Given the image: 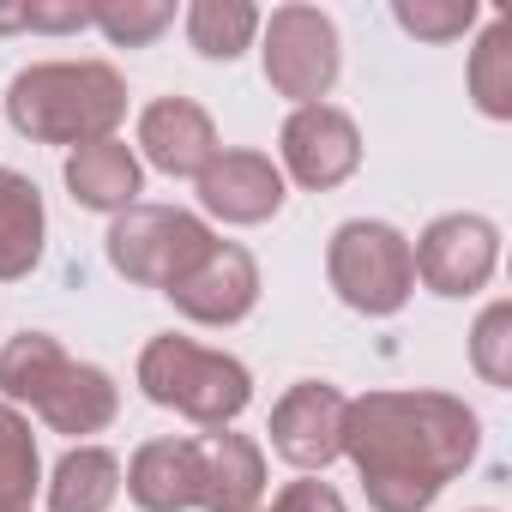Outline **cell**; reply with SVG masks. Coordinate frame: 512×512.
<instances>
[{
    "instance_id": "6da1fadb",
    "label": "cell",
    "mask_w": 512,
    "mask_h": 512,
    "mask_svg": "<svg viewBox=\"0 0 512 512\" xmlns=\"http://www.w3.org/2000/svg\"><path fill=\"white\" fill-rule=\"evenodd\" d=\"M482 422L452 392H362L344 410V458L374 512H428L452 476L470 470Z\"/></svg>"
},
{
    "instance_id": "7a4b0ae2",
    "label": "cell",
    "mask_w": 512,
    "mask_h": 512,
    "mask_svg": "<svg viewBox=\"0 0 512 512\" xmlns=\"http://www.w3.org/2000/svg\"><path fill=\"white\" fill-rule=\"evenodd\" d=\"M127 115V79L109 61H37L7 85V121L37 145H97L115 139Z\"/></svg>"
},
{
    "instance_id": "3957f363",
    "label": "cell",
    "mask_w": 512,
    "mask_h": 512,
    "mask_svg": "<svg viewBox=\"0 0 512 512\" xmlns=\"http://www.w3.org/2000/svg\"><path fill=\"white\" fill-rule=\"evenodd\" d=\"M139 392L199 428H229L253 404V374H247V362H235L223 350L163 332L139 350Z\"/></svg>"
},
{
    "instance_id": "277c9868",
    "label": "cell",
    "mask_w": 512,
    "mask_h": 512,
    "mask_svg": "<svg viewBox=\"0 0 512 512\" xmlns=\"http://www.w3.org/2000/svg\"><path fill=\"white\" fill-rule=\"evenodd\" d=\"M326 278L344 308H356L368 320H392L416 296L410 241L380 217H350V223H338V235L326 247Z\"/></svg>"
},
{
    "instance_id": "5b68a950",
    "label": "cell",
    "mask_w": 512,
    "mask_h": 512,
    "mask_svg": "<svg viewBox=\"0 0 512 512\" xmlns=\"http://www.w3.org/2000/svg\"><path fill=\"white\" fill-rule=\"evenodd\" d=\"M217 235L205 229V217L181 211V205H127L115 211L109 223V266L139 284V290H175L199 260H205V247Z\"/></svg>"
},
{
    "instance_id": "8992f818",
    "label": "cell",
    "mask_w": 512,
    "mask_h": 512,
    "mask_svg": "<svg viewBox=\"0 0 512 512\" xmlns=\"http://www.w3.org/2000/svg\"><path fill=\"white\" fill-rule=\"evenodd\" d=\"M260 61H266V85L278 97H290L296 109L326 103L338 73H344V43L338 25L320 7H278L272 19H260Z\"/></svg>"
},
{
    "instance_id": "52a82bcc",
    "label": "cell",
    "mask_w": 512,
    "mask_h": 512,
    "mask_svg": "<svg viewBox=\"0 0 512 512\" xmlns=\"http://www.w3.org/2000/svg\"><path fill=\"white\" fill-rule=\"evenodd\" d=\"M410 260L434 296H476L500 266V229L476 211H446L416 235Z\"/></svg>"
},
{
    "instance_id": "ba28073f",
    "label": "cell",
    "mask_w": 512,
    "mask_h": 512,
    "mask_svg": "<svg viewBox=\"0 0 512 512\" xmlns=\"http://www.w3.org/2000/svg\"><path fill=\"white\" fill-rule=\"evenodd\" d=\"M278 151H284V175L308 193H332L362 169V133L338 103L290 109V121L278 133Z\"/></svg>"
},
{
    "instance_id": "9c48e42d",
    "label": "cell",
    "mask_w": 512,
    "mask_h": 512,
    "mask_svg": "<svg viewBox=\"0 0 512 512\" xmlns=\"http://www.w3.org/2000/svg\"><path fill=\"white\" fill-rule=\"evenodd\" d=\"M344 410L350 398L326 380H296L278 404H272V452L296 470H326L344 458Z\"/></svg>"
},
{
    "instance_id": "30bf717a",
    "label": "cell",
    "mask_w": 512,
    "mask_h": 512,
    "mask_svg": "<svg viewBox=\"0 0 512 512\" xmlns=\"http://www.w3.org/2000/svg\"><path fill=\"white\" fill-rule=\"evenodd\" d=\"M175 314H187L193 326H241L260 302V266L241 241H211L205 260L169 290Z\"/></svg>"
},
{
    "instance_id": "8fae6325",
    "label": "cell",
    "mask_w": 512,
    "mask_h": 512,
    "mask_svg": "<svg viewBox=\"0 0 512 512\" xmlns=\"http://www.w3.org/2000/svg\"><path fill=\"white\" fill-rule=\"evenodd\" d=\"M199 205L223 223H266L284 211V169L266 151H217L199 169Z\"/></svg>"
},
{
    "instance_id": "7c38bea8",
    "label": "cell",
    "mask_w": 512,
    "mask_h": 512,
    "mask_svg": "<svg viewBox=\"0 0 512 512\" xmlns=\"http://www.w3.org/2000/svg\"><path fill=\"white\" fill-rule=\"evenodd\" d=\"M139 151H145L151 169H163V175H193V181H199V169H205L223 145H217L211 115H205L193 97H157V103H145V115H139Z\"/></svg>"
},
{
    "instance_id": "4fadbf2b",
    "label": "cell",
    "mask_w": 512,
    "mask_h": 512,
    "mask_svg": "<svg viewBox=\"0 0 512 512\" xmlns=\"http://www.w3.org/2000/svg\"><path fill=\"white\" fill-rule=\"evenodd\" d=\"M260 500H266L260 440L211 428L199 440V512H260Z\"/></svg>"
},
{
    "instance_id": "5bb4252c",
    "label": "cell",
    "mask_w": 512,
    "mask_h": 512,
    "mask_svg": "<svg viewBox=\"0 0 512 512\" xmlns=\"http://www.w3.org/2000/svg\"><path fill=\"white\" fill-rule=\"evenodd\" d=\"M121 482L139 512H193L199 506V440H175V434L145 440L133 464L121 470Z\"/></svg>"
},
{
    "instance_id": "9a60e30c",
    "label": "cell",
    "mask_w": 512,
    "mask_h": 512,
    "mask_svg": "<svg viewBox=\"0 0 512 512\" xmlns=\"http://www.w3.org/2000/svg\"><path fill=\"white\" fill-rule=\"evenodd\" d=\"M61 175L85 211H127V205H139V187H145V169L121 139H97V145L67 151Z\"/></svg>"
},
{
    "instance_id": "2e32d148",
    "label": "cell",
    "mask_w": 512,
    "mask_h": 512,
    "mask_svg": "<svg viewBox=\"0 0 512 512\" xmlns=\"http://www.w3.org/2000/svg\"><path fill=\"white\" fill-rule=\"evenodd\" d=\"M121 410V386L97 368V362H67V374L49 386V398L37 404V416L55 434H73L85 446V434H103Z\"/></svg>"
},
{
    "instance_id": "e0dca14e",
    "label": "cell",
    "mask_w": 512,
    "mask_h": 512,
    "mask_svg": "<svg viewBox=\"0 0 512 512\" xmlns=\"http://www.w3.org/2000/svg\"><path fill=\"white\" fill-rule=\"evenodd\" d=\"M43 241H49V211L37 181L19 169H0V284L31 278L43 260Z\"/></svg>"
},
{
    "instance_id": "ac0fdd59",
    "label": "cell",
    "mask_w": 512,
    "mask_h": 512,
    "mask_svg": "<svg viewBox=\"0 0 512 512\" xmlns=\"http://www.w3.org/2000/svg\"><path fill=\"white\" fill-rule=\"evenodd\" d=\"M43 488H49V512H109L121 500V458L85 440L55 464Z\"/></svg>"
},
{
    "instance_id": "d6986e66",
    "label": "cell",
    "mask_w": 512,
    "mask_h": 512,
    "mask_svg": "<svg viewBox=\"0 0 512 512\" xmlns=\"http://www.w3.org/2000/svg\"><path fill=\"white\" fill-rule=\"evenodd\" d=\"M67 350H61V338H49V332H19V338H7V350H0V398H7L13 410L19 404H43L49 398V386L67 374Z\"/></svg>"
},
{
    "instance_id": "ffe728a7",
    "label": "cell",
    "mask_w": 512,
    "mask_h": 512,
    "mask_svg": "<svg viewBox=\"0 0 512 512\" xmlns=\"http://www.w3.org/2000/svg\"><path fill=\"white\" fill-rule=\"evenodd\" d=\"M181 25H187V43L205 61H235L260 37V7H247V0H193Z\"/></svg>"
},
{
    "instance_id": "44dd1931",
    "label": "cell",
    "mask_w": 512,
    "mask_h": 512,
    "mask_svg": "<svg viewBox=\"0 0 512 512\" xmlns=\"http://www.w3.org/2000/svg\"><path fill=\"white\" fill-rule=\"evenodd\" d=\"M37 488H43L37 434L13 404H0V512H31Z\"/></svg>"
},
{
    "instance_id": "7402d4cb",
    "label": "cell",
    "mask_w": 512,
    "mask_h": 512,
    "mask_svg": "<svg viewBox=\"0 0 512 512\" xmlns=\"http://www.w3.org/2000/svg\"><path fill=\"white\" fill-rule=\"evenodd\" d=\"M470 97L488 121H512V19H494L470 49Z\"/></svg>"
},
{
    "instance_id": "603a6c76",
    "label": "cell",
    "mask_w": 512,
    "mask_h": 512,
    "mask_svg": "<svg viewBox=\"0 0 512 512\" xmlns=\"http://www.w3.org/2000/svg\"><path fill=\"white\" fill-rule=\"evenodd\" d=\"M91 25L115 49H145L175 25V0H91Z\"/></svg>"
},
{
    "instance_id": "cb8c5ba5",
    "label": "cell",
    "mask_w": 512,
    "mask_h": 512,
    "mask_svg": "<svg viewBox=\"0 0 512 512\" xmlns=\"http://www.w3.org/2000/svg\"><path fill=\"white\" fill-rule=\"evenodd\" d=\"M470 368L488 386H512V302H488L470 326Z\"/></svg>"
},
{
    "instance_id": "d4e9b609",
    "label": "cell",
    "mask_w": 512,
    "mask_h": 512,
    "mask_svg": "<svg viewBox=\"0 0 512 512\" xmlns=\"http://www.w3.org/2000/svg\"><path fill=\"white\" fill-rule=\"evenodd\" d=\"M392 19L416 43H452V37H464L476 25V0H398Z\"/></svg>"
},
{
    "instance_id": "484cf974",
    "label": "cell",
    "mask_w": 512,
    "mask_h": 512,
    "mask_svg": "<svg viewBox=\"0 0 512 512\" xmlns=\"http://www.w3.org/2000/svg\"><path fill=\"white\" fill-rule=\"evenodd\" d=\"M91 25V0H25V31H85Z\"/></svg>"
},
{
    "instance_id": "4316f807",
    "label": "cell",
    "mask_w": 512,
    "mask_h": 512,
    "mask_svg": "<svg viewBox=\"0 0 512 512\" xmlns=\"http://www.w3.org/2000/svg\"><path fill=\"white\" fill-rule=\"evenodd\" d=\"M272 512H350V506H344V494H338L332 482H314V476H302V482L278 488Z\"/></svg>"
},
{
    "instance_id": "83f0119b",
    "label": "cell",
    "mask_w": 512,
    "mask_h": 512,
    "mask_svg": "<svg viewBox=\"0 0 512 512\" xmlns=\"http://www.w3.org/2000/svg\"><path fill=\"white\" fill-rule=\"evenodd\" d=\"M7 31H25V0H13V7H0V37Z\"/></svg>"
}]
</instances>
